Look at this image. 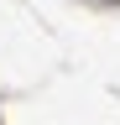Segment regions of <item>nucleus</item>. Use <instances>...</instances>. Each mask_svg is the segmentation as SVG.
<instances>
[]
</instances>
